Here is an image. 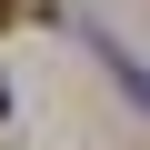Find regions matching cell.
I'll list each match as a JSON object with an SVG mask.
<instances>
[{
    "mask_svg": "<svg viewBox=\"0 0 150 150\" xmlns=\"http://www.w3.org/2000/svg\"><path fill=\"white\" fill-rule=\"evenodd\" d=\"M10 10H20V0H0V20H10Z\"/></svg>",
    "mask_w": 150,
    "mask_h": 150,
    "instance_id": "obj_1",
    "label": "cell"
},
{
    "mask_svg": "<svg viewBox=\"0 0 150 150\" xmlns=\"http://www.w3.org/2000/svg\"><path fill=\"white\" fill-rule=\"evenodd\" d=\"M0 110H10V100H0Z\"/></svg>",
    "mask_w": 150,
    "mask_h": 150,
    "instance_id": "obj_2",
    "label": "cell"
}]
</instances>
